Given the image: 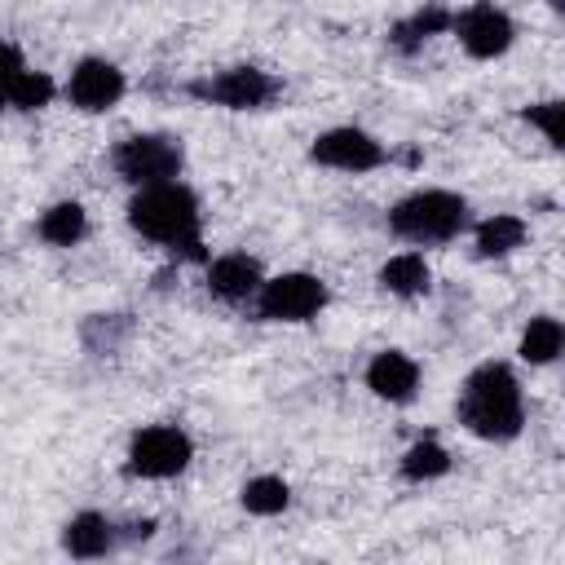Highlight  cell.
Masks as SVG:
<instances>
[{
	"mask_svg": "<svg viewBox=\"0 0 565 565\" xmlns=\"http://www.w3.org/2000/svg\"><path fill=\"white\" fill-rule=\"evenodd\" d=\"M459 424L481 441H512L525 428V397L521 380L508 362H481L468 371L459 397H455Z\"/></svg>",
	"mask_w": 565,
	"mask_h": 565,
	"instance_id": "cell-1",
	"label": "cell"
},
{
	"mask_svg": "<svg viewBox=\"0 0 565 565\" xmlns=\"http://www.w3.org/2000/svg\"><path fill=\"white\" fill-rule=\"evenodd\" d=\"M128 225L168 247V252H181L185 260H207L203 252V212H199V199L190 185L181 181H159V185H141L128 203Z\"/></svg>",
	"mask_w": 565,
	"mask_h": 565,
	"instance_id": "cell-2",
	"label": "cell"
},
{
	"mask_svg": "<svg viewBox=\"0 0 565 565\" xmlns=\"http://www.w3.org/2000/svg\"><path fill=\"white\" fill-rule=\"evenodd\" d=\"M388 230L415 247L450 243L468 230V199L455 190H415L388 207Z\"/></svg>",
	"mask_w": 565,
	"mask_h": 565,
	"instance_id": "cell-3",
	"label": "cell"
},
{
	"mask_svg": "<svg viewBox=\"0 0 565 565\" xmlns=\"http://www.w3.org/2000/svg\"><path fill=\"white\" fill-rule=\"evenodd\" d=\"M110 163H115V172L128 185L141 190V185L177 181L181 177V163H185V146L172 132H137V137H124L110 150Z\"/></svg>",
	"mask_w": 565,
	"mask_h": 565,
	"instance_id": "cell-4",
	"label": "cell"
},
{
	"mask_svg": "<svg viewBox=\"0 0 565 565\" xmlns=\"http://www.w3.org/2000/svg\"><path fill=\"white\" fill-rule=\"evenodd\" d=\"M190 459H194V441H190L185 428H177V424H146L128 441L124 472L141 477V481H168V477H181L190 468Z\"/></svg>",
	"mask_w": 565,
	"mask_h": 565,
	"instance_id": "cell-5",
	"label": "cell"
},
{
	"mask_svg": "<svg viewBox=\"0 0 565 565\" xmlns=\"http://www.w3.org/2000/svg\"><path fill=\"white\" fill-rule=\"evenodd\" d=\"M256 318L260 322H309L327 309L331 291L318 274H305V269H291V274H274L256 287Z\"/></svg>",
	"mask_w": 565,
	"mask_h": 565,
	"instance_id": "cell-6",
	"label": "cell"
},
{
	"mask_svg": "<svg viewBox=\"0 0 565 565\" xmlns=\"http://www.w3.org/2000/svg\"><path fill=\"white\" fill-rule=\"evenodd\" d=\"M190 97H199L207 106H225V110H260L278 97V79L260 66H230L207 79H194Z\"/></svg>",
	"mask_w": 565,
	"mask_h": 565,
	"instance_id": "cell-7",
	"label": "cell"
},
{
	"mask_svg": "<svg viewBox=\"0 0 565 565\" xmlns=\"http://www.w3.org/2000/svg\"><path fill=\"white\" fill-rule=\"evenodd\" d=\"M450 31H455V40L463 44V53L477 57V62L503 57V53L512 49V40H516V22H512L499 4H490V0H477V4L459 9V13L450 18Z\"/></svg>",
	"mask_w": 565,
	"mask_h": 565,
	"instance_id": "cell-8",
	"label": "cell"
},
{
	"mask_svg": "<svg viewBox=\"0 0 565 565\" xmlns=\"http://www.w3.org/2000/svg\"><path fill=\"white\" fill-rule=\"evenodd\" d=\"M309 159H313L318 168L353 172V177H358V172H375V168L388 159V150H384L371 132H362V128H353V124H340V128H327V132L313 137Z\"/></svg>",
	"mask_w": 565,
	"mask_h": 565,
	"instance_id": "cell-9",
	"label": "cell"
},
{
	"mask_svg": "<svg viewBox=\"0 0 565 565\" xmlns=\"http://www.w3.org/2000/svg\"><path fill=\"white\" fill-rule=\"evenodd\" d=\"M128 93V79L115 62L106 57H79L71 79H66V102L84 115H102L110 106H119V97Z\"/></svg>",
	"mask_w": 565,
	"mask_h": 565,
	"instance_id": "cell-10",
	"label": "cell"
},
{
	"mask_svg": "<svg viewBox=\"0 0 565 565\" xmlns=\"http://www.w3.org/2000/svg\"><path fill=\"white\" fill-rule=\"evenodd\" d=\"M366 388L380 397V402H393V406H406L415 393H419V362L402 349H380L371 362H366Z\"/></svg>",
	"mask_w": 565,
	"mask_h": 565,
	"instance_id": "cell-11",
	"label": "cell"
},
{
	"mask_svg": "<svg viewBox=\"0 0 565 565\" xmlns=\"http://www.w3.org/2000/svg\"><path fill=\"white\" fill-rule=\"evenodd\" d=\"M265 282L260 274V260L247 256V252H225L216 260H207V291L225 305H243L256 296V287Z\"/></svg>",
	"mask_w": 565,
	"mask_h": 565,
	"instance_id": "cell-12",
	"label": "cell"
},
{
	"mask_svg": "<svg viewBox=\"0 0 565 565\" xmlns=\"http://www.w3.org/2000/svg\"><path fill=\"white\" fill-rule=\"evenodd\" d=\"M119 543V530L115 521H106L102 512H75L66 525H62V547L75 556V561H97L106 552H115Z\"/></svg>",
	"mask_w": 565,
	"mask_h": 565,
	"instance_id": "cell-13",
	"label": "cell"
},
{
	"mask_svg": "<svg viewBox=\"0 0 565 565\" xmlns=\"http://www.w3.org/2000/svg\"><path fill=\"white\" fill-rule=\"evenodd\" d=\"M450 9L441 4V0H428V4H419L415 13H406L402 22H393V31H388V44L397 49V53H419L424 49V40H433V35H441V31H450Z\"/></svg>",
	"mask_w": 565,
	"mask_h": 565,
	"instance_id": "cell-14",
	"label": "cell"
},
{
	"mask_svg": "<svg viewBox=\"0 0 565 565\" xmlns=\"http://www.w3.org/2000/svg\"><path fill=\"white\" fill-rule=\"evenodd\" d=\"M525 234H530V225L516 212H494L472 225V247L481 260H499V256H512L525 243Z\"/></svg>",
	"mask_w": 565,
	"mask_h": 565,
	"instance_id": "cell-15",
	"label": "cell"
},
{
	"mask_svg": "<svg viewBox=\"0 0 565 565\" xmlns=\"http://www.w3.org/2000/svg\"><path fill=\"white\" fill-rule=\"evenodd\" d=\"M380 287H384L388 296L415 300V296H424V291L433 287V269H428V260H424L419 252H397V256H388V260L380 265Z\"/></svg>",
	"mask_w": 565,
	"mask_h": 565,
	"instance_id": "cell-16",
	"label": "cell"
},
{
	"mask_svg": "<svg viewBox=\"0 0 565 565\" xmlns=\"http://www.w3.org/2000/svg\"><path fill=\"white\" fill-rule=\"evenodd\" d=\"M561 349H565V327H561V318H552V313L530 318V327L521 331V344H516L521 362H530V366H547V362H556Z\"/></svg>",
	"mask_w": 565,
	"mask_h": 565,
	"instance_id": "cell-17",
	"label": "cell"
},
{
	"mask_svg": "<svg viewBox=\"0 0 565 565\" xmlns=\"http://www.w3.org/2000/svg\"><path fill=\"white\" fill-rule=\"evenodd\" d=\"M40 238L49 243V247H75L84 234H88V212L75 203V199H62V203H53L49 212H40Z\"/></svg>",
	"mask_w": 565,
	"mask_h": 565,
	"instance_id": "cell-18",
	"label": "cell"
},
{
	"mask_svg": "<svg viewBox=\"0 0 565 565\" xmlns=\"http://www.w3.org/2000/svg\"><path fill=\"white\" fill-rule=\"evenodd\" d=\"M53 97H57L53 75H49V71H31V66H22V71L0 88V102H4L9 110H44Z\"/></svg>",
	"mask_w": 565,
	"mask_h": 565,
	"instance_id": "cell-19",
	"label": "cell"
},
{
	"mask_svg": "<svg viewBox=\"0 0 565 565\" xmlns=\"http://www.w3.org/2000/svg\"><path fill=\"white\" fill-rule=\"evenodd\" d=\"M397 472H402L406 481H437V477H446V472H450V450L428 433V437H419V441H411V446H406V455H402Z\"/></svg>",
	"mask_w": 565,
	"mask_h": 565,
	"instance_id": "cell-20",
	"label": "cell"
},
{
	"mask_svg": "<svg viewBox=\"0 0 565 565\" xmlns=\"http://www.w3.org/2000/svg\"><path fill=\"white\" fill-rule=\"evenodd\" d=\"M238 503H243L252 516H278V512H287V503H291V486H287L282 477H274V472H260V477L243 481Z\"/></svg>",
	"mask_w": 565,
	"mask_h": 565,
	"instance_id": "cell-21",
	"label": "cell"
},
{
	"mask_svg": "<svg viewBox=\"0 0 565 565\" xmlns=\"http://www.w3.org/2000/svg\"><path fill=\"white\" fill-rule=\"evenodd\" d=\"M521 119H525L530 128H539L552 150L565 146V106H561V102H534V106L521 110Z\"/></svg>",
	"mask_w": 565,
	"mask_h": 565,
	"instance_id": "cell-22",
	"label": "cell"
},
{
	"mask_svg": "<svg viewBox=\"0 0 565 565\" xmlns=\"http://www.w3.org/2000/svg\"><path fill=\"white\" fill-rule=\"evenodd\" d=\"M22 66H26V62H22V53H18L13 44H4V40H0V88H4Z\"/></svg>",
	"mask_w": 565,
	"mask_h": 565,
	"instance_id": "cell-23",
	"label": "cell"
}]
</instances>
